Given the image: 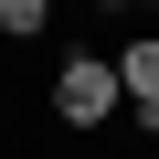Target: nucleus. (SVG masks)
<instances>
[{
  "instance_id": "nucleus-1",
  "label": "nucleus",
  "mask_w": 159,
  "mask_h": 159,
  "mask_svg": "<svg viewBox=\"0 0 159 159\" xmlns=\"http://www.w3.org/2000/svg\"><path fill=\"white\" fill-rule=\"evenodd\" d=\"M43 106H53V127H106V117L127 106V85H117V53H64Z\"/></svg>"
},
{
  "instance_id": "nucleus-3",
  "label": "nucleus",
  "mask_w": 159,
  "mask_h": 159,
  "mask_svg": "<svg viewBox=\"0 0 159 159\" xmlns=\"http://www.w3.org/2000/svg\"><path fill=\"white\" fill-rule=\"evenodd\" d=\"M43 21H53V0H0V43H32Z\"/></svg>"
},
{
  "instance_id": "nucleus-4",
  "label": "nucleus",
  "mask_w": 159,
  "mask_h": 159,
  "mask_svg": "<svg viewBox=\"0 0 159 159\" xmlns=\"http://www.w3.org/2000/svg\"><path fill=\"white\" fill-rule=\"evenodd\" d=\"M127 11H159V0H127Z\"/></svg>"
},
{
  "instance_id": "nucleus-2",
  "label": "nucleus",
  "mask_w": 159,
  "mask_h": 159,
  "mask_svg": "<svg viewBox=\"0 0 159 159\" xmlns=\"http://www.w3.org/2000/svg\"><path fill=\"white\" fill-rule=\"evenodd\" d=\"M117 85H127V117L159 127V32H127L117 43Z\"/></svg>"
}]
</instances>
